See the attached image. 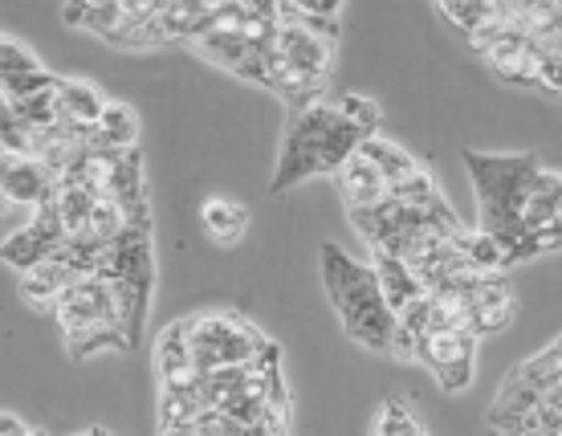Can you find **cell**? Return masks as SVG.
<instances>
[{
    "label": "cell",
    "instance_id": "obj_1",
    "mask_svg": "<svg viewBox=\"0 0 562 436\" xmlns=\"http://www.w3.org/2000/svg\"><path fill=\"white\" fill-rule=\"evenodd\" d=\"M371 135L347 123L335 102H318L310 111H294L285 123V139H281L278 171L269 180V192H290L302 180L318 176V171H342Z\"/></svg>",
    "mask_w": 562,
    "mask_h": 436
},
{
    "label": "cell",
    "instance_id": "obj_2",
    "mask_svg": "<svg viewBox=\"0 0 562 436\" xmlns=\"http://www.w3.org/2000/svg\"><path fill=\"white\" fill-rule=\"evenodd\" d=\"M464 168L473 176L481 200V233L493 237L506 254V266L514 261L521 245H526V197L530 183L542 168L530 152L518 155H485V152H464Z\"/></svg>",
    "mask_w": 562,
    "mask_h": 436
},
{
    "label": "cell",
    "instance_id": "obj_3",
    "mask_svg": "<svg viewBox=\"0 0 562 436\" xmlns=\"http://www.w3.org/2000/svg\"><path fill=\"white\" fill-rule=\"evenodd\" d=\"M323 286L326 294H330V302H335L342 326H347V335L359 347H367V351L392 355L395 314L383 302L375 269L347 257L338 245H323Z\"/></svg>",
    "mask_w": 562,
    "mask_h": 436
},
{
    "label": "cell",
    "instance_id": "obj_4",
    "mask_svg": "<svg viewBox=\"0 0 562 436\" xmlns=\"http://www.w3.org/2000/svg\"><path fill=\"white\" fill-rule=\"evenodd\" d=\"M416 359L432 371L445 392H464L473 383V367H477V335H469L461 326L424 331L416 338Z\"/></svg>",
    "mask_w": 562,
    "mask_h": 436
},
{
    "label": "cell",
    "instance_id": "obj_5",
    "mask_svg": "<svg viewBox=\"0 0 562 436\" xmlns=\"http://www.w3.org/2000/svg\"><path fill=\"white\" fill-rule=\"evenodd\" d=\"M278 54L302 70L314 82H326L330 78V66H335V37H326L318 29L302 25V21H281L278 25Z\"/></svg>",
    "mask_w": 562,
    "mask_h": 436
},
{
    "label": "cell",
    "instance_id": "obj_6",
    "mask_svg": "<svg viewBox=\"0 0 562 436\" xmlns=\"http://www.w3.org/2000/svg\"><path fill=\"white\" fill-rule=\"evenodd\" d=\"M57 74H49L37 57L21 49L16 42L0 37V99L4 102H25L42 90H54Z\"/></svg>",
    "mask_w": 562,
    "mask_h": 436
},
{
    "label": "cell",
    "instance_id": "obj_7",
    "mask_svg": "<svg viewBox=\"0 0 562 436\" xmlns=\"http://www.w3.org/2000/svg\"><path fill=\"white\" fill-rule=\"evenodd\" d=\"M49 192H54V176L37 159L4 152L0 159V200L4 204H42Z\"/></svg>",
    "mask_w": 562,
    "mask_h": 436
},
{
    "label": "cell",
    "instance_id": "obj_8",
    "mask_svg": "<svg viewBox=\"0 0 562 436\" xmlns=\"http://www.w3.org/2000/svg\"><path fill=\"white\" fill-rule=\"evenodd\" d=\"M57 111H61V131L74 135V139H86L90 131L99 127L102 111H106V99H102L90 82L57 78Z\"/></svg>",
    "mask_w": 562,
    "mask_h": 436
},
{
    "label": "cell",
    "instance_id": "obj_9",
    "mask_svg": "<svg viewBox=\"0 0 562 436\" xmlns=\"http://www.w3.org/2000/svg\"><path fill=\"white\" fill-rule=\"evenodd\" d=\"M469 318H473V335H485V331H497L514 318V298H509L506 282L497 273H485L473 290H469Z\"/></svg>",
    "mask_w": 562,
    "mask_h": 436
},
{
    "label": "cell",
    "instance_id": "obj_10",
    "mask_svg": "<svg viewBox=\"0 0 562 436\" xmlns=\"http://www.w3.org/2000/svg\"><path fill=\"white\" fill-rule=\"evenodd\" d=\"M338 192H342V200H347V212L371 209V204H380V200L392 197L387 183H383V176L375 171V164L363 159L359 152H355L351 159L342 164V171H338Z\"/></svg>",
    "mask_w": 562,
    "mask_h": 436
},
{
    "label": "cell",
    "instance_id": "obj_11",
    "mask_svg": "<svg viewBox=\"0 0 562 436\" xmlns=\"http://www.w3.org/2000/svg\"><path fill=\"white\" fill-rule=\"evenodd\" d=\"M139 139V119L131 111L127 102H106L99 127L86 135V147L99 155H114V152H131Z\"/></svg>",
    "mask_w": 562,
    "mask_h": 436
},
{
    "label": "cell",
    "instance_id": "obj_12",
    "mask_svg": "<svg viewBox=\"0 0 562 436\" xmlns=\"http://www.w3.org/2000/svg\"><path fill=\"white\" fill-rule=\"evenodd\" d=\"M371 269H375V278H380V290H383V302L392 306V314L400 310H408L416 298H424V286L420 278L412 273L400 257H387V254H371Z\"/></svg>",
    "mask_w": 562,
    "mask_h": 436
},
{
    "label": "cell",
    "instance_id": "obj_13",
    "mask_svg": "<svg viewBox=\"0 0 562 436\" xmlns=\"http://www.w3.org/2000/svg\"><path fill=\"white\" fill-rule=\"evenodd\" d=\"M359 155L363 159H371L375 164V171L383 176V183H387V192H395V188H404V183L416 176V171H424L416 159H412L400 143H392V139H383V135H371V139L359 147Z\"/></svg>",
    "mask_w": 562,
    "mask_h": 436
},
{
    "label": "cell",
    "instance_id": "obj_14",
    "mask_svg": "<svg viewBox=\"0 0 562 436\" xmlns=\"http://www.w3.org/2000/svg\"><path fill=\"white\" fill-rule=\"evenodd\" d=\"M200 225H204V233H209L216 245H237V241L245 237V228H249V209H245L240 200L209 197L204 209H200Z\"/></svg>",
    "mask_w": 562,
    "mask_h": 436
},
{
    "label": "cell",
    "instance_id": "obj_15",
    "mask_svg": "<svg viewBox=\"0 0 562 436\" xmlns=\"http://www.w3.org/2000/svg\"><path fill=\"white\" fill-rule=\"evenodd\" d=\"M78 278H82L78 269L61 266V261H45V266L21 273V298H25V302H33V306H49V310H54L57 294H61L66 286L78 282Z\"/></svg>",
    "mask_w": 562,
    "mask_h": 436
},
{
    "label": "cell",
    "instance_id": "obj_16",
    "mask_svg": "<svg viewBox=\"0 0 562 436\" xmlns=\"http://www.w3.org/2000/svg\"><path fill=\"white\" fill-rule=\"evenodd\" d=\"M49 257H54V245L37 237L33 228H16L13 237L0 245V261H4V266H13V269H21V273L45 266Z\"/></svg>",
    "mask_w": 562,
    "mask_h": 436
},
{
    "label": "cell",
    "instance_id": "obj_17",
    "mask_svg": "<svg viewBox=\"0 0 562 436\" xmlns=\"http://www.w3.org/2000/svg\"><path fill=\"white\" fill-rule=\"evenodd\" d=\"M457 249H461V257L469 261L473 269H481V273H497V269L506 266V254H502V245L493 237H485V233H469V228H461L457 233Z\"/></svg>",
    "mask_w": 562,
    "mask_h": 436
},
{
    "label": "cell",
    "instance_id": "obj_18",
    "mask_svg": "<svg viewBox=\"0 0 562 436\" xmlns=\"http://www.w3.org/2000/svg\"><path fill=\"white\" fill-rule=\"evenodd\" d=\"M66 347H70L74 359H90V355H102V351H127L131 343L114 323H94L78 338H66Z\"/></svg>",
    "mask_w": 562,
    "mask_h": 436
},
{
    "label": "cell",
    "instance_id": "obj_19",
    "mask_svg": "<svg viewBox=\"0 0 562 436\" xmlns=\"http://www.w3.org/2000/svg\"><path fill=\"white\" fill-rule=\"evenodd\" d=\"M375 436H428V433H424L420 416L404 400H387L380 421H375Z\"/></svg>",
    "mask_w": 562,
    "mask_h": 436
},
{
    "label": "cell",
    "instance_id": "obj_20",
    "mask_svg": "<svg viewBox=\"0 0 562 436\" xmlns=\"http://www.w3.org/2000/svg\"><path fill=\"white\" fill-rule=\"evenodd\" d=\"M335 107L342 111V119H347V123H355V127L363 131V135H375V131H380V107H375L371 99H359V94H342Z\"/></svg>",
    "mask_w": 562,
    "mask_h": 436
},
{
    "label": "cell",
    "instance_id": "obj_21",
    "mask_svg": "<svg viewBox=\"0 0 562 436\" xmlns=\"http://www.w3.org/2000/svg\"><path fill=\"white\" fill-rule=\"evenodd\" d=\"M440 13L449 16L452 25H461L464 37H469V33H477V29L493 16V4H464L461 0V4H440Z\"/></svg>",
    "mask_w": 562,
    "mask_h": 436
},
{
    "label": "cell",
    "instance_id": "obj_22",
    "mask_svg": "<svg viewBox=\"0 0 562 436\" xmlns=\"http://www.w3.org/2000/svg\"><path fill=\"white\" fill-rule=\"evenodd\" d=\"M0 436H33V428H25V424L16 421V416H9V412H0Z\"/></svg>",
    "mask_w": 562,
    "mask_h": 436
},
{
    "label": "cell",
    "instance_id": "obj_23",
    "mask_svg": "<svg viewBox=\"0 0 562 436\" xmlns=\"http://www.w3.org/2000/svg\"><path fill=\"white\" fill-rule=\"evenodd\" d=\"M559 221H562V197H559Z\"/></svg>",
    "mask_w": 562,
    "mask_h": 436
},
{
    "label": "cell",
    "instance_id": "obj_24",
    "mask_svg": "<svg viewBox=\"0 0 562 436\" xmlns=\"http://www.w3.org/2000/svg\"><path fill=\"white\" fill-rule=\"evenodd\" d=\"M0 209H4V200H0Z\"/></svg>",
    "mask_w": 562,
    "mask_h": 436
}]
</instances>
